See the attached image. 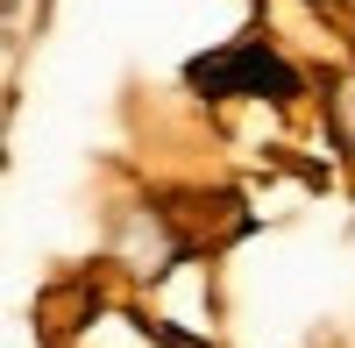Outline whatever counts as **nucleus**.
<instances>
[{
    "label": "nucleus",
    "mask_w": 355,
    "mask_h": 348,
    "mask_svg": "<svg viewBox=\"0 0 355 348\" xmlns=\"http://www.w3.org/2000/svg\"><path fill=\"white\" fill-rule=\"evenodd\" d=\"M185 85L206 100H299V71L270 43H227L185 64Z\"/></svg>",
    "instance_id": "1"
}]
</instances>
